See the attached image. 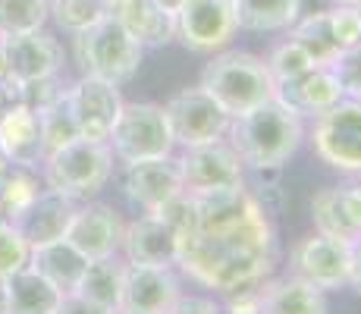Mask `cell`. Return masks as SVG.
<instances>
[{"mask_svg": "<svg viewBox=\"0 0 361 314\" xmlns=\"http://www.w3.org/2000/svg\"><path fill=\"white\" fill-rule=\"evenodd\" d=\"M289 38L308 54V60L314 66H330L339 57V44L330 32V19L327 16H308L298 19L289 25Z\"/></svg>", "mask_w": 361, "mask_h": 314, "instance_id": "cell-30", "label": "cell"}, {"mask_svg": "<svg viewBox=\"0 0 361 314\" xmlns=\"http://www.w3.org/2000/svg\"><path fill=\"white\" fill-rule=\"evenodd\" d=\"M123 192L142 214L157 211L164 201L183 192V173H179L176 155L126 164L123 167Z\"/></svg>", "mask_w": 361, "mask_h": 314, "instance_id": "cell-15", "label": "cell"}, {"mask_svg": "<svg viewBox=\"0 0 361 314\" xmlns=\"http://www.w3.org/2000/svg\"><path fill=\"white\" fill-rule=\"evenodd\" d=\"M239 29L283 32L295 23V0H233Z\"/></svg>", "mask_w": 361, "mask_h": 314, "instance_id": "cell-27", "label": "cell"}, {"mask_svg": "<svg viewBox=\"0 0 361 314\" xmlns=\"http://www.w3.org/2000/svg\"><path fill=\"white\" fill-rule=\"evenodd\" d=\"M123 229H126V223L110 205L85 201V205H79L73 223H69L66 242L79 248L88 261H98V258H114L120 251Z\"/></svg>", "mask_w": 361, "mask_h": 314, "instance_id": "cell-16", "label": "cell"}, {"mask_svg": "<svg viewBox=\"0 0 361 314\" xmlns=\"http://www.w3.org/2000/svg\"><path fill=\"white\" fill-rule=\"evenodd\" d=\"M123 104L126 101L120 95V85L104 82L98 76H82L66 88V107L75 120L79 138H88V142H107L120 120Z\"/></svg>", "mask_w": 361, "mask_h": 314, "instance_id": "cell-10", "label": "cell"}, {"mask_svg": "<svg viewBox=\"0 0 361 314\" xmlns=\"http://www.w3.org/2000/svg\"><path fill=\"white\" fill-rule=\"evenodd\" d=\"M280 261V242H276V223L267 211L248 217L242 227L230 233L214 236H189L179 246V264L189 280L214 292H242L258 289L274 274Z\"/></svg>", "mask_w": 361, "mask_h": 314, "instance_id": "cell-1", "label": "cell"}, {"mask_svg": "<svg viewBox=\"0 0 361 314\" xmlns=\"http://www.w3.org/2000/svg\"><path fill=\"white\" fill-rule=\"evenodd\" d=\"M330 69L343 85V95L352 97V101H361V44L339 51V57L330 63Z\"/></svg>", "mask_w": 361, "mask_h": 314, "instance_id": "cell-37", "label": "cell"}, {"mask_svg": "<svg viewBox=\"0 0 361 314\" xmlns=\"http://www.w3.org/2000/svg\"><path fill=\"white\" fill-rule=\"evenodd\" d=\"M201 88L220 104L230 116H242L261 107L276 95V82L270 79L267 63L248 51H220L201 69Z\"/></svg>", "mask_w": 361, "mask_h": 314, "instance_id": "cell-3", "label": "cell"}, {"mask_svg": "<svg viewBox=\"0 0 361 314\" xmlns=\"http://www.w3.org/2000/svg\"><path fill=\"white\" fill-rule=\"evenodd\" d=\"M157 4H161V6H164V10L176 13V10H179V6H183V4H185V0H157Z\"/></svg>", "mask_w": 361, "mask_h": 314, "instance_id": "cell-47", "label": "cell"}, {"mask_svg": "<svg viewBox=\"0 0 361 314\" xmlns=\"http://www.w3.org/2000/svg\"><path fill=\"white\" fill-rule=\"evenodd\" d=\"M311 148L330 170L361 176V101L343 97L317 114L311 126Z\"/></svg>", "mask_w": 361, "mask_h": 314, "instance_id": "cell-7", "label": "cell"}, {"mask_svg": "<svg viewBox=\"0 0 361 314\" xmlns=\"http://www.w3.org/2000/svg\"><path fill=\"white\" fill-rule=\"evenodd\" d=\"M195 198V211H198V229L201 236H214V233H230V229L242 227L248 217L261 211V201L255 198V192L248 186H226V188H214V192H201L192 195Z\"/></svg>", "mask_w": 361, "mask_h": 314, "instance_id": "cell-18", "label": "cell"}, {"mask_svg": "<svg viewBox=\"0 0 361 314\" xmlns=\"http://www.w3.org/2000/svg\"><path fill=\"white\" fill-rule=\"evenodd\" d=\"M44 186L63 192L75 201H88L101 192L114 176V151L107 142L73 138L63 148L51 151L41 164Z\"/></svg>", "mask_w": 361, "mask_h": 314, "instance_id": "cell-4", "label": "cell"}, {"mask_svg": "<svg viewBox=\"0 0 361 314\" xmlns=\"http://www.w3.org/2000/svg\"><path fill=\"white\" fill-rule=\"evenodd\" d=\"M183 298V280L173 267H142L126 264L120 311L132 314H170Z\"/></svg>", "mask_w": 361, "mask_h": 314, "instance_id": "cell-14", "label": "cell"}, {"mask_svg": "<svg viewBox=\"0 0 361 314\" xmlns=\"http://www.w3.org/2000/svg\"><path fill=\"white\" fill-rule=\"evenodd\" d=\"M29 267L38 270L44 280H51L60 292H75V286H79L82 274L88 267V258L79 248L69 246L66 239H57V242L32 248Z\"/></svg>", "mask_w": 361, "mask_h": 314, "instance_id": "cell-24", "label": "cell"}, {"mask_svg": "<svg viewBox=\"0 0 361 314\" xmlns=\"http://www.w3.org/2000/svg\"><path fill=\"white\" fill-rule=\"evenodd\" d=\"M4 60H6V76L4 79L25 85V82L51 79L63 66V47L57 44L51 32H25L4 38Z\"/></svg>", "mask_w": 361, "mask_h": 314, "instance_id": "cell-13", "label": "cell"}, {"mask_svg": "<svg viewBox=\"0 0 361 314\" xmlns=\"http://www.w3.org/2000/svg\"><path fill=\"white\" fill-rule=\"evenodd\" d=\"M66 292H60L38 270L25 267L10 277V302L6 314H57Z\"/></svg>", "mask_w": 361, "mask_h": 314, "instance_id": "cell-25", "label": "cell"}, {"mask_svg": "<svg viewBox=\"0 0 361 314\" xmlns=\"http://www.w3.org/2000/svg\"><path fill=\"white\" fill-rule=\"evenodd\" d=\"M336 4H345V6H358V10H361V0H336Z\"/></svg>", "mask_w": 361, "mask_h": 314, "instance_id": "cell-50", "label": "cell"}, {"mask_svg": "<svg viewBox=\"0 0 361 314\" xmlns=\"http://www.w3.org/2000/svg\"><path fill=\"white\" fill-rule=\"evenodd\" d=\"M75 211H79V201L44 186L41 195L35 198V205L19 217L16 227L23 229L29 246L38 248V246H47V242L66 239V229H69V223H73Z\"/></svg>", "mask_w": 361, "mask_h": 314, "instance_id": "cell-20", "label": "cell"}, {"mask_svg": "<svg viewBox=\"0 0 361 314\" xmlns=\"http://www.w3.org/2000/svg\"><path fill=\"white\" fill-rule=\"evenodd\" d=\"M6 302H10V277L0 274V314H6Z\"/></svg>", "mask_w": 361, "mask_h": 314, "instance_id": "cell-46", "label": "cell"}, {"mask_svg": "<svg viewBox=\"0 0 361 314\" xmlns=\"http://www.w3.org/2000/svg\"><path fill=\"white\" fill-rule=\"evenodd\" d=\"M336 0H295V23L308 16H327L330 10H336Z\"/></svg>", "mask_w": 361, "mask_h": 314, "instance_id": "cell-44", "label": "cell"}, {"mask_svg": "<svg viewBox=\"0 0 361 314\" xmlns=\"http://www.w3.org/2000/svg\"><path fill=\"white\" fill-rule=\"evenodd\" d=\"M51 19V0H0V38L38 32Z\"/></svg>", "mask_w": 361, "mask_h": 314, "instance_id": "cell-31", "label": "cell"}, {"mask_svg": "<svg viewBox=\"0 0 361 314\" xmlns=\"http://www.w3.org/2000/svg\"><path fill=\"white\" fill-rule=\"evenodd\" d=\"M0 155L10 160L13 167L38 170L44 164V138H41L38 114L25 104H13L0 116Z\"/></svg>", "mask_w": 361, "mask_h": 314, "instance_id": "cell-19", "label": "cell"}, {"mask_svg": "<svg viewBox=\"0 0 361 314\" xmlns=\"http://www.w3.org/2000/svg\"><path fill=\"white\" fill-rule=\"evenodd\" d=\"M38 123H41V138H44L47 155L57 151V148H63V145H69L73 138H79L75 120H73V114H69V107H66V95L60 97L57 104H51V107L41 110Z\"/></svg>", "mask_w": 361, "mask_h": 314, "instance_id": "cell-34", "label": "cell"}, {"mask_svg": "<svg viewBox=\"0 0 361 314\" xmlns=\"http://www.w3.org/2000/svg\"><path fill=\"white\" fill-rule=\"evenodd\" d=\"M226 142L242 157L245 170L255 167H283L305 142V120L283 101L270 97L261 107L233 116Z\"/></svg>", "mask_w": 361, "mask_h": 314, "instance_id": "cell-2", "label": "cell"}, {"mask_svg": "<svg viewBox=\"0 0 361 314\" xmlns=\"http://www.w3.org/2000/svg\"><path fill=\"white\" fill-rule=\"evenodd\" d=\"M239 32L233 0H185L176 10V41L192 54L226 51Z\"/></svg>", "mask_w": 361, "mask_h": 314, "instance_id": "cell-8", "label": "cell"}, {"mask_svg": "<svg viewBox=\"0 0 361 314\" xmlns=\"http://www.w3.org/2000/svg\"><path fill=\"white\" fill-rule=\"evenodd\" d=\"M264 63H267V73H270V79H274L276 85H286V82L305 76L308 69H314V63L308 60V54H305L293 38L274 44V51L267 54V60H264Z\"/></svg>", "mask_w": 361, "mask_h": 314, "instance_id": "cell-33", "label": "cell"}, {"mask_svg": "<svg viewBox=\"0 0 361 314\" xmlns=\"http://www.w3.org/2000/svg\"><path fill=\"white\" fill-rule=\"evenodd\" d=\"M41 179L25 167H10L6 176L0 179V220L19 223L25 211L35 205V198L41 195Z\"/></svg>", "mask_w": 361, "mask_h": 314, "instance_id": "cell-29", "label": "cell"}, {"mask_svg": "<svg viewBox=\"0 0 361 314\" xmlns=\"http://www.w3.org/2000/svg\"><path fill=\"white\" fill-rule=\"evenodd\" d=\"M339 201L345 207V217L352 220V227L361 233V183L339 186Z\"/></svg>", "mask_w": 361, "mask_h": 314, "instance_id": "cell-43", "label": "cell"}, {"mask_svg": "<svg viewBox=\"0 0 361 314\" xmlns=\"http://www.w3.org/2000/svg\"><path fill=\"white\" fill-rule=\"evenodd\" d=\"M276 101H283L289 110H295L298 116H317L324 110H330L333 104L343 101V85L333 76L330 66H314L308 69L305 76L286 82V85H276Z\"/></svg>", "mask_w": 361, "mask_h": 314, "instance_id": "cell-21", "label": "cell"}, {"mask_svg": "<svg viewBox=\"0 0 361 314\" xmlns=\"http://www.w3.org/2000/svg\"><path fill=\"white\" fill-rule=\"evenodd\" d=\"M224 314H261V296H258V289L230 292V302L224 305Z\"/></svg>", "mask_w": 361, "mask_h": 314, "instance_id": "cell-42", "label": "cell"}, {"mask_svg": "<svg viewBox=\"0 0 361 314\" xmlns=\"http://www.w3.org/2000/svg\"><path fill=\"white\" fill-rule=\"evenodd\" d=\"M6 76V60H4V38H0V79Z\"/></svg>", "mask_w": 361, "mask_h": 314, "instance_id": "cell-48", "label": "cell"}, {"mask_svg": "<svg viewBox=\"0 0 361 314\" xmlns=\"http://www.w3.org/2000/svg\"><path fill=\"white\" fill-rule=\"evenodd\" d=\"M349 286L361 296V236L352 242V267H349Z\"/></svg>", "mask_w": 361, "mask_h": 314, "instance_id": "cell-45", "label": "cell"}, {"mask_svg": "<svg viewBox=\"0 0 361 314\" xmlns=\"http://www.w3.org/2000/svg\"><path fill=\"white\" fill-rule=\"evenodd\" d=\"M116 314H132V311H116Z\"/></svg>", "mask_w": 361, "mask_h": 314, "instance_id": "cell-52", "label": "cell"}, {"mask_svg": "<svg viewBox=\"0 0 361 314\" xmlns=\"http://www.w3.org/2000/svg\"><path fill=\"white\" fill-rule=\"evenodd\" d=\"M311 223H314V233H324L330 239L339 242H355L358 239V229L352 227V220L345 217V207L339 201V186H327V188H317L311 195Z\"/></svg>", "mask_w": 361, "mask_h": 314, "instance_id": "cell-28", "label": "cell"}, {"mask_svg": "<svg viewBox=\"0 0 361 314\" xmlns=\"http://www.w3.org/2000/svg\"><path fill=\"white\" fill-rule=\"evenodd\" d=\"M57 314H116V311L104 308V305L92 302V298H85V296H79V292H66Z\"/></svg>", "mask_w": 361, "mask_h": 314, "instance_id": "cell-41", "label": "cell"}, {"mask_svg": "<svg viewBox=\"0 0 361 314\" xmlns=\"http://www.w3.org/2000/svg\"><path fill=\"white\" fill-rule=\"evenodd\" d=\"M114 16L145 51L176 41V13L164 10L157 0H123L114 6Z\"/></svg>", "mask_w": 361, "mask_h": 314, "instance_id": "cell-23", "label": "cell"}, {"mask_svg": "<svg viewBox=\"0 0 361 314\" xmlns=\"http://www.w3.org/2000/svg\"><path fill=\"white\" fill-rule=\"evenodd\" d=\"M166 120H170L173 138L179 148H192V145H207L226 138L233 116L214 101L201 85L179 88L176 95H170V101L164 104Z\"/></svg>", "mask_w": 361, "mask_h": 314, "instance_id": "cell-9", "label": "cell"}, {"mask_svg": "<svg viewBox=\"0 0 361 314\" xmlns=\"http://www.w3.org/2000/svg\"><path fill=\"white\" fill-rule=\"evenodd\" d=\"M10 167H13V164H10V160H6L4 155H0V179H4V176H6V170H10Z\"/></svg>", "mask_w": 361, "mask_h": 314, "instance_id": "cell-49", "label": "cell"}, {"mask_svg": "<svg viewBox=\"0 0 361 314\" xmlns=\"http://www.w3.org/2000/svg\"><path fill=\"white\" fill-rule=\"evenodd\" d=\"M107 4H110V10H114V6H120V4H123V0H107Z\"/></svg>", "mask_w": 361, "mask_h": 314, "instance_id": "cell-51", "label": "cell"}, {"mask_svg": "<svg viewBox=\"0 0 361 314\" xmlns=\"http://www.w3.org/2000/svg\"><path fill=\"white\" fill-rule=\"evenodd\" d=\"M289 267H293L295 277H302V280H308L311 286H317L324 292L343 289V286H349L352 246L330 239L324 233H311L293 246Z\"/></svg>", "mask_w": 361, "mask_h": 314, "instance_id": "cell-12", "label": "cell"}, {"mask_svg": "<svg viewBox=\"0 0 361 314\" xmlns=\"http://www.w3.org/2000/svg\"><path fill=\"white\" fill-rule=\"evenodd\" d=\"M261 296V314H330L327 292L311 286L302 277H276L264 280L258 286Z\"/></svg>", "mask_w": 361, "mask_h": 314, "instance_id": "cell-22", "label": "cell"}, {"mask_svg": "<svg viewBox=\"0 0 361 314\" xmlns=\"http://www.w3.org/2000/svg\"><path fill=\"white\" fill-rule=\"evenodd\" d=\"M327 19H330V32H333V38H336L339 51H345V47H352V44H361V10L358 6L339 4L336 10L327 13Z\"/></svg>", "mask_w": 361, "mask_h": 314, "instance_id": "cell-38", "label": "cell"}, {"mask_svg": "<svg viewBox=\"0 0 361 314\" xmlns=\"http://www.w3.org/2000/svg\"><path fill=\"white\" fill-rule=\"evenodd\" d=\"M107 145L114 151V160H120L123 167L173 155L176 138H173L164 104H151V101L123 104L120 120L110 132Z\"/></svg>", "mask_w": 361, "mask_h": 314, "instance_id": "cell-6", "label": "cell"}, {"mask_svg": "<svg viewBox=\"0 0 361 314\" xmlns=\"http://www.w3.org/2000/svg\"><path fill=\"white\" fill-rule=\"evenodd\" d=\"M29 258H32V246L23 236V229L10 220H0V274L13 277L19 270H25Z\"/></svg>", "mask_w": 361, "mask_h": 314, "instance_id": "cell-35", "label": "cell"}, {"mask_svg": "<svg viewBox=\"0 0 361 314\" xmlns=\"http://www.w3.org/2000/svg\"><path fill=\"white\" fill-rule=\"evenodd\" d=\"M151 214H157L166 227L173 229V233L179 236V242L183 239H189V236H195V229H198V211H195V198H192L189 192H179V195H173L170 201H164L157 211H151Z\"/></svg>", "mask_w": 361, "mask_h": 314, "instance_id": "cell-36", "label": "cell"}, {"mask_svg": "<svg viewBox=\"0 0 361 314\" xmlns=\"http://www.w3.org/2000/svg\"><path fill=\"white\" fill-rule=\"evenodd\" d=\"M123 280H126V261L120 258H98V261H88L85 274H82L75 292L92 302L104 305L110 311H120L123 305Z\"/></svg>", "mask_w": 361, "mask_h": 314, "instance_id": "cell-26", "label": "cell"}, {"mask_svg": "<svg viewBox=\"0 0 361 314\" xmlns=\"http://www.w3.org/2000/svg\"><path fill=\"white\" fill-rule=\"evenodd\" d=\"M73 38L82 76H98V79L114 82V85H126L135 79L138 66L145 60V47L123 29L114 13L82 35H73Z\"/></svg>", "mask_w": 361, "mask_h": 314, "instance_id": "cell-5", "label": "cell"}, {"mask_svg": "<svg viewBox=\"0 0 361 314\" xmlns=\"http://www.w3.org/2000/svg\"><path fill=\"white\" fill-rule=\"evenodd\" d=\"M63 95H66V88H60L57 76H51V79H38V82H25V85H19V104L32 107L35 114H41V110L51 107V104H57Z\"/></svg>", "mask_w": 361, "mask_h": 314, "instance_id": "cell-39", "label": "cell"}, {"mask_svg": "<svg viewBox=\"0 0 361 314\" xmlns=\"http://www.w3.org/2000/svg\"><path fill=\"white\" fill-rule=\"evenodd\" d=\"M176 160L179 173H183V192L189 195L214 192V188L226 186H245V164L226 138L183 148Z\"/></svg>", "mask_w": 361, "mask_h": 314, "instance_id": "cell-11", "label": "cell"}, {"mask_svg": "<svg viewBox=\"0 0 361 314\" xmlns=\"http://www.w3.org/2000/svg\"><path fill=\"white\" fill-rule=\"evenodd\" d=\"M179 236L157 214H142L123 229V261L142 267H176L179 264Z\"/></svg>", "mask_w": 361, "mask_h": 314, "instance_id": "cell-17", "label": "cell"}, {"mask_svg": "<svg viewBox=\"0 0 361 314\" xmlns=\"http://www.w3.org/2000/svg\"><path fill=\"white\" fill-rule=\"evenodd\" d=\"M170 314H224V305L214 302V296H185L173 305Z\"/></svg>", "mask_w": 361, "mask_h": 314, "instance_id": "cell-40", "label": "cell"}, {"mask_svg": "<svg viewBox=\"0 0 361 314\" xmlns=\"http://www.w3.org/2000/svg\"><path fill=\"white\" fill-rule=\"evenodd\" d=\"M110 13L114 10L107 0H51V19L66 35H82Z\"/></svg>", "mask_w": 361, "mask_h": 314, "instance_id": "cell-32", "label": "cell"}]
</instances>
